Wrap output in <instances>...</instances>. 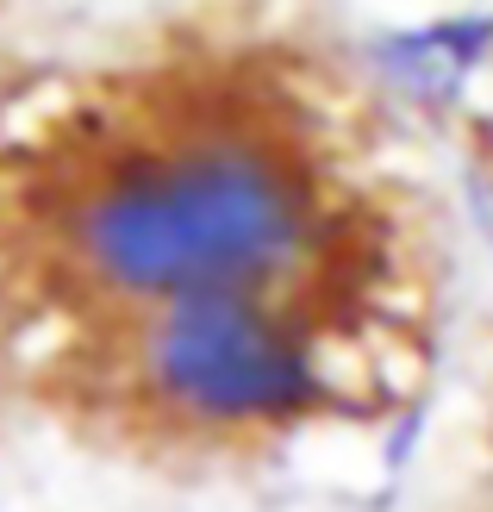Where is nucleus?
<instances>
[{
	"label": "nucleus",
	"instance_id": "1",
	"mask_svg": "<svg viewBox=\"0 0 493 512\" xmlns=\"http://www.w3.org/2000/svg\"><path fill=\"white\" fill-rule=\"evenodd\" d=\"M44 238L94 306L132 319L188 294H325L350 213L294 125L219 107L100 144L57 182Z\"/></svg>",
	"mask_w": 493,
	"mask_h": 512
},
{
	"label": "nucleus",
	"instance_id": "2",
	"mask_svg": "<svg viewBox=\"0 0 493 512\" xmlns=\"http://www.w3.org/2000/svg\"><path fill=\"white\" fill-rule=\"evenodd\" d=\"M119 375L150 425L194 444H275L356 394L325 294H188L119 319Z\"/></svg>",
	"mask_w": 493,
	"mask_h": 512
},
{
	"label": "nucleus",
	"instance_id": "3",
	"mask_svg": "<svg viewBox=\"0 0 493 512\" xmlns=\"http://www.w3.org/2000/svg\"><path fill=\"white\" fill-rule=\"evenodd\" d=\"M356 69L387 113L444 125L475 100L493 69V7H444L387 19L356 38Z\"/></svg>",
	"mask_w": 493,
	"mask_h": 512
}]
</instances>
